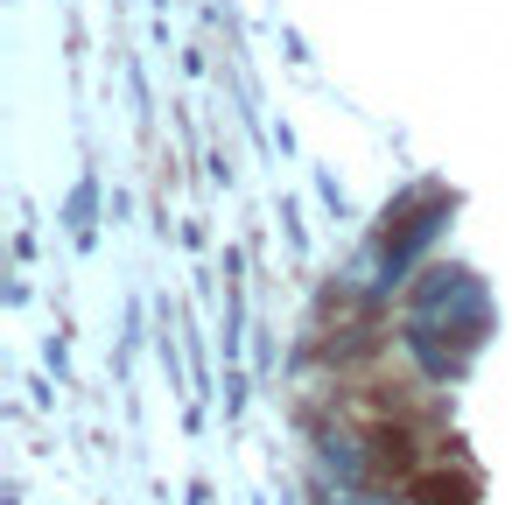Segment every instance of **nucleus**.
Instances as JSON below:
<instances>
[{
	"mask_svg": "<svg viewBox=\"0 0 512 505\" xmlns=\"http://www.w3.org/2000/svg\"><path fill=\"white\" fill-rule=\"evenodd\" d=\"M484 323H491V302H484V288H477L470 274H428V281L414 288L407 344H414V358H421L428 372H456V358H442V330H449V344H463V337H477Z\"/></svg>",
	"mask_w": 512,
	"mask_h": 505,
	"instance_id": "f257e3e1",
	"label": "nucleus"
},
{
	"mask_svg": "<svg viewBox=\"0 0 512 505\" xmlns=\"http://www.w3.org/2000/svg\"><path fill=\"white\" fill-rule=\"evenodd\" d=\"M323 463L337 470V484H358L365 477V442L358 435H323Z\"/></svg>",
	"mask_w": 512,
	"mask_h": 505,
	"instance_id": "f03ea898",
	"label": "nucleus"
},
{
	"mask_svg": "<svg viewBox=\"0 0 512 505\" xmlns=\"http://www.w3.org/2000/svg\"><path fill=\"white\" fill-rule=\"evenodd\" d=\"M71 225H78V246H85V239H92V183L71 197Z\"/></svg>",
	"mask_w": 512,
	"mask_h": 505,
	"instance_id": "7ed1b4c3",
	"label": "nucleus"
},
{
	"mask_svg": "<svg viewBox=\"0 0 512 505\" xmlns=\"http://www.w3.org/2000/svg\"><path fill=\"white\" fill-rule=\"evenodd\" d=\"M358 505H386V498H358Z\"/></svg>",
	"mask_w": 512,
	"mask_h": 505,
	"instance_id": "20e7f679",
	"label": "nucleus"
}]
</instances>
